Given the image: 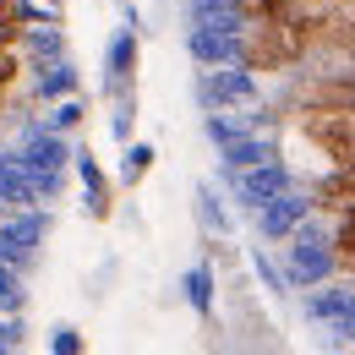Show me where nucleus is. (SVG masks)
I'll return each instance as SVG.
<instances>
[{"label": "nucleus", "instance_id": "obj_15", "mask_svg": "<svg viewBox=\"0 0 355 355\" xmlns=\"http://www.w3.org/2000/svg\"><path fill=\"white\" fill-rule=\"evenodd\" d=\"M39 77H33V93L44 98V104H55V98H66V93H77L83 88V77H77V60H44V66H33Z\"/></svg>", "mask_w": 355, "mask_h": 355}, {"label": "nucleus", "instance_id": "obj_5", "mask_svg": "<svg viewBox=\"0 0 355 355\" xmlns=\"http://www.w3.org/2000/svg\"><path fill=\"white\" fill-rule=\"evenodd\" d=\"M49 208H17V214H6L0 219V263H17V268H33L39 257V246L49 241Z\"/></svg>", "mask_w": 355, "mask_h": 355}, {"label": "nucleus", "instance_id": "obj_13", "mask_svg": "<svg viewBox=\"0 0 355 355\" xmlns=\"http://www.w3.org/2000/svg\"><path fill=\"white\" fill-rule=\"evenodd\" d=\"M263 159H279V142L268 132H246V137H235L230 148H219V175L235 180L241 170H252V164H263Z\"/></svg>", "mask_w": 355, "mask_h": 355}, {"label": "nucleus", "instance_id": "obj_19", "mask_svg": "<svg viewBox=\"0 0 355 355\" xmlns=\"http://www.w3.org/2000/svg\"><path fill=\"white\" fill-rule=\"evenodd\" d=\"M0 311H28V268L0 263Z\"/></svg>", "mask_w": 355, "mask_h": 355}, {"label": "nucleus", "instance_id": "obj_18", "mask_svg": "<svg viewBox=\"0 0 355 355\" xmlns=\"http://www.w3.org/2000/svg\"><path fill=\"white\" fill-rule=\"evenodd\" d=\"M83 121H88V98H83V93H66V98H55V104H49V115H44L49 132H66V137L77 132Z\"/></svg>", "mask_w": 355, "mask_h": 355}, {"label": "nucleus", "instance_id": "obj_12", "mask_svg": "<svg viewBox=\"0 0 355 355\" xmlns=\"http://www.w3.org/2000/svg\"><path fill=\"white\" fill-rule=\"evenodd\" d=\"M306 311L317 317V322H328L339 339H350L355 334V290H306Z\"/></svg>", "mask_w": 355, "mask_h": 355}, {"label": "nucleus", "instance_id": "obj_10", "mask_svg": "<svg viewBox=\"0 0 355 355\" xmlns=\"http://www.w3.org/2000/svg\"><path fill=\"white\" fill-rule=\"evenodd\" d=\"M0 208H6V214H17V208H44V202H39V180L22 164L17 148L0 153Z\"/></svg>", "mask_w": 355, "mask_h": 355}, {"label": "nucleus", "instance_id": "obj_22", "mask_svg": "<svg viewBox=\"0 0 355 355\" xmlns=\"http://www.w3.org/2000/svg\"><path fill=\"white\" fill-rule=\"evenodd\" d=\"M252 268L263 273V284L273 290V295H284V290H290V284H284V268H273V263L263 257V252H252Z\"/></svg>", "mask_w": 355, "mask_h": 355}, {"label": "nucleus", "instance_id": "obj_24", "mask_svg": "<svg viewBox=\"0 0 355 355\" xmlns=\"http://www.w3.org/2000/svg\"><path fill=\"white\" fill-rule=\"evenodd\" d=\"M44 6H60V0H44Z\"/></svg>", "mask_w": 355, "mask_h": 355}, {"label": "nucleus", "instance_id": "obj_1", "mask_svg": "<svg viewBox=\"0 0 355 355\" xmlns=\"http://www.w3.org/2000/svg\"><path fill=\"white\" fill-rule=\"evenodd\" d=\"M334 273H339V263H334V235L317 219H301L290 230V246H284V284L290 290H317Z\"/></svg>", "mask_w": 355, "mask_h": 355}, {"label": "nucleus", "instance_id": "obj_3", "mask_svg": "<svg viewBox=\"0 0 355 355\" xmlns=\"http://www.w3.org/2000/svg\"><path fill=\"white\" fill-rule=\"evenodd\" d=\"M301 132H306L334 164H355V104H345V98L311 104V110H301Z\"/></svg>", "mask_w": 355, "mask_h": 355}, {"label": "nucleus", "instance_id": "obj_6", "mask_svg": "<svg viewBox=\"0 0 355 355\" xmlns=\"http://www.w3.org/2000/svg\"><path fill=\"white\" fill-rule=\"evenodd\" d=\"M137 66H142V28L121 22L115 39L104 44V83H98V93H104V98L132 93L137 88Z\"/></svg>", "mask_w": 355, "mask_h": 355}, {"label": "nucleus", "instance_id": "obj_7", "mask_svg": "<svg viewBox=\"0 0 355 355\" xmlns=\"http://www.w3.org/2000/svg\"><path fill=\"white\" fill-rule=\"evenodd\" d=\"M290 186H295L290 164H284V159H263V164H252V170L235 175V202H241L246 214H257L263 202H273V197L290 191Z\"/></svg>", "mask_w": 355, "mask_h": 355}, {"label": "nucleus", "instance_id": "obj_2", "mask_svg": "<svg viewBox=\"0 0 355 355\" xmlns=\"http://www.w3.org/2000/svg\"><path fill=\"white\" fill-rule=\"evenodd\" d=\"M17 153H22V164L33 170V180H39V202H44V208H49V202H60L66 170H71V142H66V132H49L44 121H39V126L22 132Z\"/></svg>", "mask_w": 355, "mask_h": 355}, {"label": "nucleus", "instance_id": "obj_21", "mask_svg": "<svg viewBox=\"0 0 355 355\" xmlns=\"http://www.w3.org/2000/svg\"><path fill=\"white\" fill-rule=\"evenodd\" d=\"M44 350L49 355H83V350H88V339H83V328H77V322H55V328H49V339H44Z\"/></svg>", "mask_w": 355, "mask_h": 355}, {"label": "nucleus", "instance_id": "obj_14", "mask_svg": "<svg viewBox=\"0 0 355 355\" xmlns=\"http://www.w3.org/2000/svg\"><path fill=\"white\" fill-rule=\"evenodd\" d=\"M180 295H186V306L197 311V317H214V306H219V273H214V263L186 268V279H180Z\"/></svg>", "mask_w": 355, "mask_h": 355}, {"label": "nucleus", "instance_id": "obj_17", "mask_svg": "<svg viewBox=\"0 0 355 355\" xmlns=\"http://www.w3.org/2000/svg\"><path fill=\"white\" fill-rule=\"evenodd\" d=\"M197 224L208 230V235H230L235 219H230V208H224V197L214 186H197Z\"/></svg>", "mask_w": 355, "mask_h": 355}, {"label": "nucleus", "instance_id": "obj_4", "mask_svg": "<svg viewBox=\"0 0 355 355\" xmlns=\"http://www.w3.org/2000/svg\"><path fill=\"white\" fill-rule=\"evenodd\" d=\"M197 104L202 110H246L257 104V71L230 60V66H202L197 77Z\"/></svg>", "mask_w": 355, "mask_h": 355}, {"label": "nucleus", "instance_id": "obj_8", "mask_svg": "<svg viewBox=\"0 0 355 355\" xmlns=\"http://www.w3.org/2000/svg\"><path fill=\"white\" fill-rule=\"evenodd\" d=\"M311 214H317V197H301V191L290 186V191H279L273 202L257 208V235H263V241H290V230L301 219H311Z\"/></svg>", "mask_w": 355, "mask_h": 355}, {"label": "nucleus", "instance_id": "obj_20", "mask_svg": "<svg viewBox=\"0 0 355 355\" xmlns=\"http://www.w3.org/2000/svg\"><path fill=\"white\" fill-rule=\"evenodd\" d=\"M110 137H115V142H132L137 137V88L110 98Z\"/></svg>", "mask_w": 355, "mask_h": 355}, {"label": "nucleus", "instance_id": "obj_23", "mask_svg": "<svg viewBox=\"0 0 355 355\" xmlns=\"http://www.w3.org/2000/svg\"><path fill=\"white\" fill-rule=\"evenodd\" d=\"M17 71H22V60H17V49L6 44V49H0V93H6L11 83H17Z\"/></svg>", "mask_w": 355, "mask_h": 355}, {"label": "nucleus", "instance_id": "obj_16", "mask_svg": "<svg viewBox=\"0 0 355 355\" xmlns=\"http://www.w3.org/2000/svg\"><path fill=\"white\" fill-rule=\"evenodd\" d=\"M153 164H159V148H153V142H121V186H126V191H132V186H142V180H148V170H153Z\"/></svg>", "mask_w": 355, "mask_h": 355}, {"label": "nucleus", "instance_id": "obj_9", "mask_svg": "<svg viewBox=\"0 0 355 355\" xmlns=\"http://www.w3.org/2000/svg\"><path fill=\"white\" fill-rule=\"evenodd\" d=\"M71 170H77V180H83V197H88V219L110 224V219H115V180L104 175V164L93 159L88 148H71Z\"/></svg>", "mask_w": 355, "mask_h": 355}, {"label": "nucleus", "instance_id": "obj_11", "mask_svg": "<svg viewBox=\"0 0 355 355\" xmlns=\"http://www.w3.org/2000/svg\"><path fill=\"white\" fill-rule=\"evenodd\" d=\"M186 55H191L197 66H230V60H241V33L191 22V28H186Z\"/></svg>", "mask_w": 355, "mask_h": 355}]
</instances>
